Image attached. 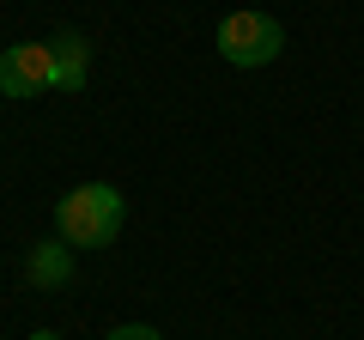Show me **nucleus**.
Wrapping results in <instances>:
<instances>
[{"label": "nucleus", "mask_w": 364, "mask_h": 340, "mask_svg": "<svg viewBox=\"0 0 364 340\" xmlns=\"http://www.w3.org/2000/svg\"><path fill=\"white\" fill-rule=\"evenodd\" d=\"M122 219H128V201L109 183H79V188H67L61 207H55V231L73 249H109L122 237Z\"/></svg>", "instance_id": "obj_1"}, {"label": "nucleus", "mask_w": 364, "mask_h": 340, "mask_svg": "<svg viewBox=\"0 0 364 340\" xmlns=\"http://www.w3.org/2000/svg\"><path fill=\"white\" fill-rule=\"evenodd\" d=\"M219 55L231 67H243V73H255V67H273L279 61V49H286V31H279V18L273 13H255V6H237V13L219 18Z\"/></svg>", "instance_id": "obj_2"}, {"label": "nucleus", "mask_w": 364, "mask_h": 340, "mask_svg": "<svg viewBox=\"0 0 364 340\" xmlns=\"http://www.w3.org/2000/svg\"><path fill=\"white\" fill-rule=\"evenodd\" d=\"M43 92H55V49L49 43L0 49V97H43Z\"/></svg>", "instance_id": "obj_3"}, {"label": "nucleus", "mask_w": 364, "mask_h": 340, "mask_svg": "<svg viewBox=\"0 0 364 340\" xmlns=\"http://www.w3.org/2000/svg\"><path fill=\"white\" fill-rule=\"evenodd\" d=\"M49 49H55V92H85V79H91V43L79 37V31H55Z\"/></svg>", "instance_id": "obj_4"}, {"label": "nucleus", "mask_w": 364, "mask_h": 340, "mask_svg": "<svg viewBox=\"0 0 364 340\" xmlns=\"http://www.w3.org/2000/svg\"><path fill=\"white\" fill-rule=\"evenodd\" d=\"M25 274H31V286H43V292H61L67 280H73V243H37L31 249V262H25Z\"/></svg>", "instance_id": "obj_5"}, {"label": "nucleus", "mask_w": 364, "mask_h": 340, "mask_svg": "<svg viewBox=\"0 0 364 340\" xmlns=\"http://www.w3.org/2000/svg\"><path fill=\"white\" fill-rule=\"evenodd\" d=\"M104 340H164L158 328H146V322H122V328H109Z\"/></svg>", "instance_id": "obj_6"}, {"label": "nucleus", "mask_w": 364, "mask_h": 340, "mask_svg": "<svg viewBox=\"0 0 364 340\" xmlns=\"http://www.w3.org/2000/svg\"><path fill=\"white\" fill-rule=\"evenodd\" d=\"M31 340H61V334H55V328H37V334H31Z\"/></svg>", "instance_id": "obj_7"}]
</instances>
